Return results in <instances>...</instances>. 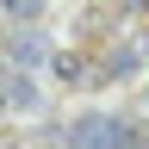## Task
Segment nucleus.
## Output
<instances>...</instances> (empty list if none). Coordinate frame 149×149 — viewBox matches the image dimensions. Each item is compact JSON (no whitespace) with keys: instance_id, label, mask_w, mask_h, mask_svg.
Instances as JSON below:
<instances>
[{"instance_id":"f257e3e1","label":"nucleus","mask_w":149,"mask_h":149,"mask_svg":"<svg viewBox=\"0 0 149 149\" xmlns=\"http://www.w3.org/2000/svg\"><path fill=\"white\" fill-rule=\"evenodd\" d=\"M137 143H143V137H137L124 118H100V112L74 118V149H137Z\"/></svg>"},{"instance_id":"f03ea898","label":"nucleus","mask_w":149,"mask_h":149,"mask_svg":"<svg viewBox=\"0 0 149 149\" xmlns=\"http://www.w3.org/2000/svg\"><path fill=\"white\" fill-rule=\"evenodd\" d=\"M137 68H149V25L137 37H124V44L112 50V62H106V74H137Z\"/></svg>"},{"instance_id":"7ed1b4c3","label":"nucleus","mask_w":149,"mask_h":149,"mask_svg":"<svg viewBox=\"0 0 149 149\" xmlns=\"http://www.w3.org/2000/svg\"><path fill=\"white\" fill-rule=\"evenodd\" d=\"M50 68L62 74L68 87H87V81H100V74H87V56H68V50H62V56H50Z\"/></svg>"},{"instance_id":"20e7f679","label":"nucleus","mask_w":149,"mask_h":149,"mask_svg":"<svg viewBox=\"0 0 149 149\" xmlns=\"http://www.w3.org/2000/svg\"><path fill=\"white\" fill-rule=\"evenodd\" d=\"M13 56H19V68H44V62H50L44 37H31V31H19V44H13Z\"/></svg>"},{"instance_id":"39448f33","label":"nucleus","mask_w":149,"mask_h":149,"mask_svg":"<svg viewBox=\"0 0 149 149\" xmlns=\"http://www.w3.org/2000/svg\"><path fill=\"white\" fill-rule=\"evenodd\" d=\"M44 6H50V0H0V13H6V19H19V25H31Z\"/></svg>"},{"instance_id":"423d86ee","label":"nucleus","mask_w":149,"mask_h":149,"mask_svg":"<svg viewBox=\"0 0 149 149\" xmlns=\"http://www.w3.org/2000/svg\"><path fill=\"white\" fill-rule=\"evenodd\" d=\"M6 100H13V106H31L37 93H31V81H19V74H6Z\"/></svg>"},{"instance_id":"0eeeda50","label":"nucleus","mask_w":149,"mask_h":149,"mask_svg":"<svg viewBox=\"0 0 149 149\" xmlns=\"http://www.w3.org/2000/svg\"><path fill=\"white\" fill-rule=\"evenodd\" d=\"M6 106H13V100H6V81H0V112H6Z\"/></svg>"},{"instance_id":"6e6552de","label":"nucleus","mask_w":149,"mask_h":149,"mask_svg":"<svg viewBox=\"0 0 149 149\" xmlns=\"http://www.w3.org/2000/svg\"><path fill=\"white\" fill-rule=\"evenodd\" d=\"M124 6H137V13H149V0H124Z\"/></svg>"},{"instance_id":"1a4fd4ad","label":"nucleus","mask_w":149,"mask_h":149,"mask_svg":"<svg viewBox=\"0 0 149 149\" xmlns=\"http://www.w3.org/2000/svg\"><path fill=\"white\" fill-rule=\"evenodd\" d=\"M6 74H13V68H6V62H0V81H6Z\"/></svg>"},{"instance_id":"9d476101","label":"nucleus","mask_w":149,"mask_h":149,"mask_svg":"<svg viewBox=\"0 0 149 149\" xmlns=\"http://www.w3.org/2000/svg\"><path fill=\"white\" fill-rule=\"evenodd\" d=\"M0 19H6V13H0Z\"/></svg>"}]
</instances>
